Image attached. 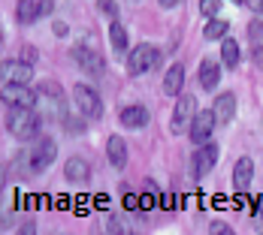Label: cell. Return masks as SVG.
<instances>
[{"instance_id": "6da1fadb", "label": "cell", "mask_w": 263, "mask_h": 235, "mask_svg": "<svg viewBox=\"0 0 263 235\" xmlns=\"http://www.w3.org/2000/svg\"><path fill=\"white\" fill-rule=\"evenodd\" d=\"M6 130L12 133L18 142H27L40 133V118L33 109H25V105H9V115H6Z\"/></svg>"}, {"instance_id": "7a4b0ae2", "label": "cell", "mask_w": 263, "mask_h": 235, "mask_svg": "<svg viewBox=\"0 0 263 235\" xmlns=\"http://www.w3.org/2000/svg\"><path fill=\"white\" fill-rule=\"evenodd\" d=\"M36 105H43L52 121H64V118H67V97H64V88H61L58 81H52V78H49V81H40V88H36Z\"/></svg>"}, {"instance_id": "3957f363", "label": "cell", "mask_w": 263, "mask_h": 235, "mask_svg": "<svg viewBox=\"0 0 263 235\" xmlns=\"http://www.w3.org/2000/svg\"><path fill=\"white\" fill-rule=\"evenodd\" d=\"M160 63V49L158 46H148V42H139L130 54H127V73L130 76H145L152 73Z\"/></svg>"}, {"instance_id": "277c9868", "label": "cell", "mask_w": 263, "mask_h": 235, "mask_svg": "<svg viewBox=\"0 0 263 235\" xmlns=\"http://www.w3.org/2000/svg\"><path fill=\"white\" fill-rule=\"evenodd\" d=\"M194 118H197V97L182 94L179 103H176V109H173V118H170V133H173V136L187 133L191 124H194Z\"/></svg>"}, {"instance_id": "5b68a950", "label": "cell", "mask_w": 263, "mask_h": 235, "mask_svg": "<svg viewBox=\"0 0 263 235\" xmlns=\"http://www.w3.org/2000/svg\"><path fill=\"white\" fill-rule=\"evenodd\" d=\"M73 100H76V112H82L85 118H100L103 115V100L94 88L88 84H76L73 88Z\"/></svg>"}, {"instance_id": "8992f818", "label": "cell", "mask_w": 263, "mask_h": 235, "mask_svg": "<svg viewBox=\"0 0 263 235\" xmlns=\"http://www.w3.org/2000/svg\"><path fill=\"white\" fill-rule=\"evenodd\" d=\"M52 9H54L52 0H18L15 18H18V25H33V22L52 15Z\"/></svg>"}, {"instance_id": "52a82bcc", "label": "cell", "mask_w": 263, "mask_h": 235, "mask_svg": "<svg viewBox=\"0 0 263 235\" xmlns=\"http://www.w3.org/2000/svg\"><path fill=\"white\" fill-rule=\"evenodd\" d=\"M215 163H218V145H197V151L191 157V175L194 178H206L212 169H215Z\"/></svg>"}, {"instance_id": "ba28073f", "label": "cell", "mask_w": 263, "mask_h": 235, "mask_svg": "<svg viewBox=\"0 0 263 235\" xmlns=\"http://www.w3.org/2000/svg\"><path fill=\"white\" fill-rule=\"evenodd\" d=\"M54 154H58V145H54L52 139H40L36 142V148L27 154V172H46L49 166H52V160H54Z\"/></svg>"}, {"instance_id": "9c48e42d", "label": "cell", "mask_w": 263, "mask_h": 235, "mask_svg": "<svg viewBox=\"0 0 263 235\" xmlns=\"http://www.w3.org/2000/svg\"><path fill=\"white\" fill-rule=\"evenodd\" d=\"M215 124H218V118H215V112L212 109H203V112H197V118H194V124H191V142L194 145H206L212 139V133H215Z\"/></svg>"}, {"instance_id": "30bf717a", "label": "cell", "mask_w": 263, "mask_h": 235, "mask_svg": "<svg viewBox=\"0 0 263 235\" xmlns=\"http://www.w3.org/2000/svg\"><path fill=\"white\" fill-rule=\"evenodd\" d=\"M3 103L33 109V105H36V91H30L22 81H3Z\"/></svg>"}, {"instance_id": "8fae6325", "label": "cell", "mask_w": 263, "mask_h": 235, "mask_svg": "<svg viewBox=\"0 0 263 235\" xmlns=\"http://www.w3.org/2000/svg\"><path fill=\"white\" fill-rule=\"evenodd\" d=\"M70 57L76 60V67H82L88 76H100L103 73V57L94 52L91 46H73L70 49Z\"/></svg>"}, {"instance_id": "7c38bea8", "label": "cell", "mask_w": 263, "mask_h": 235, "mask_svg": "<svg viewBox=\"0 0 263 235\" xmlns=\"http://www.w3.org/2000/svg\"><path fill=\"white\" fill-rule=\"evenodd\" d=\"M33 78V63H27V60H6L3 63V81H22L27 84Z\"/></svg>"}, {"instance_id": "4fadbf2b", "label": "cell", "mask_w": 263, "mask_h": 235, "mask_svg": "<svg viewBox=\"0 0 263 235\" xmlns=\"http://www.w3.org/2000/svg\"><path fill=\"white\" fill-rule=\"evenodd\" d=\"M212 112H215L218 124H230V121H233V115H236V94L224 91L221 97H215V103H212Z\"/></svg>"}, {"instance_id": "5bb4252c", "label": "cell", "mask_w": 263, "mask_h": 235, "mask_svg": "<svg viewBox=\"0 0 263 235\" xmlns=\"http://www.w3.org/2000/svg\"><path fill=\"white\" fill-rule=\"evenodd\" d=\"M118 121H121L127 130H139V127H145V124L152 121V115H148L145 105H124L121 115H118Z\"/></svg>"}, {"instance_id": "9a60e30c", "label": "cell", "mask_w": 263, "mask_h": 235, "mask_svg": "<svg viewBox=\"0 0 263 235\" xmlns=\"http://www.w3.org/2000/svg\"><path fill=\"white\" fill-rule=\"evenodd\" d=\"M64 178L73 184H85L91 178V166L82 160V157H70L67 163H64Z\"/></svg>"}, {"instance_id": "2e32d148", "label": "cell", "mask_w": 263, "mask_h": 235, "mask_svg": "<svg viewBox=\"0 0 263 235\" xmlns=\"http://www.w3.org/2000/svg\"><path fill=\"white\" fill-rule=\"evenodd\" d=\"M106 154H109V163H112L115 169H124V166H127V145H124L121 136H109Z\"/></svg>"}, {"instance_id": "e0dca14e", "label": "cell", "mask_w": 263, "mask_h": 235, "mask_svg": "<svg viewBox=\"0 0 263 235\" xmlns=\"http://www.w3.org/2000/svg\"><path fill=\"white\" fill-rule=\"evenodd\" d=\"M251 178H254V163L248 157H239L236 166H233V184H236V190H248Z\"/></svg>"}, {"instance_id": "ac0fdd59", "label": "cell", "mask_w": 263, "mask_h": 235, "mask_svg": "<svg viewBox=\"0 0 263 235\" xmlns=\"http://www.w3.org/2000/svg\"><path fill=\"white\" fill-rule=\"evenodd\" d=\"M218 81H221V63L212 60V57H206V60L200 63V84H203L206 91H215Z\"/></svg>"}, {"instance_id": "d6986e66", "label": "cell", "mask_w": 263, "mask_h": 235, "mask_svg": "<svg viewBox=\"0 0 263 235\" xmlns=\"http://www.w3.org/2000/svg\"><path fill=\"white\" fill-rule=\"evenodd\" d=\"M182 84H184V67L182 63H173V67L166 70V76H163V94L179 97V94H182Z\"/></svg>"}, {"instance_id": "ffe728a7", "label": "cell", "mask_w": 263, "mask_h": 235, "mask_svg": "<svg viewBox=\"0 0 263 235\" xmlns=\"http://www.w3.org/2000/svg\"><path fill=\"white\" fill-rule=\"evenodd\" d=\"M221 60H224V67H239V42L233 36H224L221 39Z\"/></svg>"}, {"instance_id": "44dd1931", "label": "cell", "mask_w": 263, "mask_h": 235, "mask_svg": "<svg viewBox=\"0 0 263 235\" xmlns=\"http://www.w3.org/2000/svg\"><path fill=\"white\" fill-rule=\"evenodd\" d=\"M109 42H112V49L118 54H124V49H127V27L121 25V22L109 25Z\"/></svg>"}, {"instance_id": "7402d4cb", "label": "cell", "mask_w": 263, "mask_h": 235, "mask_svg": "<svg viewBox=\"0 0 263 235\" xmlns=\"http://www.w3.org/2000/svg\"><path fill=\"white\" fill-rule=\"evenodd\" d=\"M227 30H230V25H227L224 18H212L209 25L203 27V36H206V39H212V42H221V39L227 36Z\"/></svg>"}, {"instance_id": "603a6c76", "label": "cell", "mask_w": 263, "mask_h": 235, "mask_svg": "<svg viewBox=\"0 0 263 235\" xmlns=\"http://www.w3.org/2000/svg\"><path fill=\"white\" fill-rule=\"evenodd\" d=\"M64 127H67V133H85V115H67L64 118Z\"/></svg>"}, {"instance_id": "cb8c5ba5", "label": "cell", "mask_w": 263, "mask_h": 235, "mask_svg": "<svg viewBox=\"0 0 263 235\" xmlns=\"http://www.w3.org/2000/svg\"><path fill=\"white\" fill-rule=\"evenodd\" d=\"M200 12H203L206 18H215V15L221 12V0H200Z\"/></svg>"}, {"instance_id": "d4e9b609", "label": "cell", "mask_w": 263, "mask_h": 235, "mask_svg": "<svg viewBox=\"0 0 263 235\" xmlns=\"http://www.w3.org/2000/svg\"><path fill=\"white\" fill-rule=\"evenodd\" d=\"M248 39H251V46H263V22L248 25Z\"/></svg>"}, {"instance_id": "484cf974", "label": "cell", "mask_w": 263, "mask_h": 235, "mask_svg": "<svg viewBox=\"0 0 263 235\" xmlns=\"http://www.w3.org/2000/svg\"><path fill=\"white\" fill-rule=\"evenodd\" d=\"M97 9H100L103 15H109V18H115V12H118V3H115V0H97Z\"/></svg>"}, {"instance_id": "4316f807", "label": "cell", "mask_w": 263, "mask_h": 235, "mask_svg": "<svg viewBox=\"0 0 263 235\" xmlns=\"http://www.w3.org/2000/svg\"><path fill=\"white\" fill-rule=\"evenodd\" d=\"M251 60H254V67L263 70V46H254V52H251Z\"/></svg>"}, {"instance_id": "83f0119b", "label": "cell", "mask_w": 263, "mask_h": 235, "mask_svg": "<svg viewBox=\"0 0 263 235\" xmlns=\"http://www.w3.org/2000/svg\"><path fill=\"white\" fill-rule=\"evenodd\" d=\"M22 60L33 63V60H36V49H33V46H25V49H22Z\"/></svg>"}, {"instance_id": "f1b7e54d", "label": "cell", "mask_w": 263, "mask_h": 235, "mask_svg": "<svg viewBox=\"0 0 263 235\" xmlns=\"http://www.w3.org/2000/svg\"><path fill=\"white\" fill-rule=\"evenodd\" d=\"M245 6H248L251 12H257V15H263V0H245Z\"/></svg>"}, {"instance_id": "f546056e", "label": "cell", "mask_w": 263, "mask_h": 235, "mask_svg": "<svg viewBox=\"0 0 263 235\" xmlns=\"http://www.w3.org/2000/svg\"><path fill=\"white\" fill-rule=\"evenodd\" d=\"M209 232H212V235H218V232L230 235V232H233V229H230V226H224V223H212V226H209Z\"/></svg>"}, {"instance_id": "4dcf8cb0", "label": "cell", "mask_w": 263, "mask_h": 235, "mask_svg": "<svg viewBox=\"0 0 263 235\" xmlns=\"http://www.w3.org/2000/svg\"><path fill=\"white\" fill-rule=\"evenodd\" d=\"M124 205H127V208H139V199H136V196H133V193H127V196H124Z\"/></svg>"}, {"instance_id": "1f68e13d", "label": "cell", "mask_w": 263, "mask_h": 235, "mask_svg": "<svg viewBox=\"0 0 263 235\" xmlns=\"http://www.w3.org/2000/svg\"><path fill=\"white\" fill-rule=\"evenodd\" d=\"M54 33H58V36H67V33H70V27L64 25V22H54Z\"/></svg>"}, {"instance_id": "d6a6232c", "label": "cell", "mask_w": 263, "mask_h": 235, "mask_svg": "<svg viewBox=\"0 0 263 235\" xmlns=\"http://www.w3.org/2000/svg\"><path fill=\"white\" fill-rule=\"evenodd\" d=\"M184 0H160V6L163 9H176V6H182Z\"/></svg>"}, {"instance_id": "836d02e7", "label": "cell", "mask_w": 263, "mask_h": 235, "mask_svg": "<svg viewBox=\"0 0 263 235\" xmlns=\"http://www.w3.org/2000/svg\"><path fill=\"white\" fill-rule=\"evenodd\" d=\"M152 205H155V199H152V196H142V199H139V208H152Z\"/></svg>"}, {"instance_id": "e575fe53", "label": "cell", "mask_w": 263, "mask_h": 235, "mask_svg": "<svg viewBox=\"0 0 263 235\" xmlns=\"http://www.w3.org/2000/svg\"><path fill=\"white\" fill-rule=\"evenodd\" d=\"M233 3H245V0H233Z\"/></svg>"}]
</instances>
